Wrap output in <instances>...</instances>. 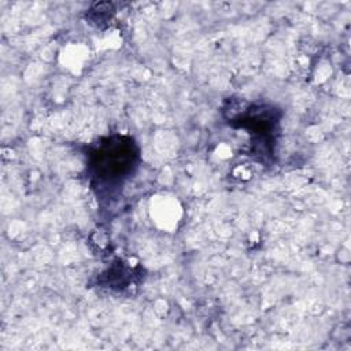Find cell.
I'll list each match as a JSON object with an SVG mask.
<instances>
[{
  "label": "cell",
  "instance_id": "1",
  "mask_svg": "<svg viewBox=\"0 0 351 351\" xmlns=\"http://www.w3.org/2000/svg\"><path fill=\"white\" fill-rule=\"evenodd\" d=\"M140 149L130 136L112 134L100 138L88 154V174L99 196L118 193L136 173Z\"/></svg>",
  "mask_w": 351,
  "mask_h": 351
},
{
  "label": "cell",
  "instance_id": "2",
  "mask_svg": "<svg viewBox=\"0 0 351 351\" xmlns=\"http://www.w3.org/2000/svg\"><path fill=\"white\" fill-rule=\"evenodd\" d=\"M280 119L281 111L274 106L245 104L240 112L229 119V123L237 122L239 128L245 129L252 138H261L263 144L267 145L280 130Z\"/></svg>",
  "mask_w": 351,
  "mask_h": 351
}]
</instances>
